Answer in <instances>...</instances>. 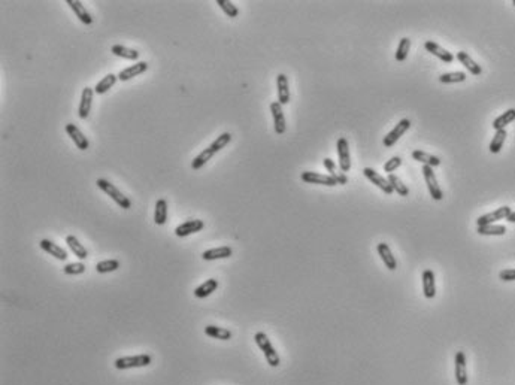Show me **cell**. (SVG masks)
I'll return each instance as SVG.
<instances>
[{
	"instance_id": "cell-12",
	"label": "cell",
	"mask_w": 515,
	"mask_h": 385,
	"mask_svg": "<svg viewBox=\"0 0 515 385\" xmlns=\"http://www.w3.org/2000/svg\"><path fill=\"white\" fill-rule=\"evenodd\" d=\"M203 228H205V223L202 220H189L175 228V234L178 238H187L193 233L202 231Z\"/></svg>"
},
{
	"instance_id": "cell-34",
	"label": "cell",
	"mask_w": 515,
	"mask_h": 385,
	"mask_svg": "<svg viewBox=\"0 0 515 385\" xmlns=\"http://www.w3.org/2000/svg\"><path fill=\"white\" fill-rule=\"evenodd\" d=\"M477 231L481 236H503L506 233V227L500 224H487V226H478Z\"/></svg>"
},
{
	"instance_id": "cell-45",
	"label": "cell",
	"mask_w": 515,
	"mask_h": 385,
	"mask_svg": "<svg viewBox=\"0 0 515 385\" xmlns=\"http://www.w3.org/2000/svg\"><path fill=\"white\" fill-rule=\"evenodd\" d=\"M506 220H508L509 223H515V210H512V212L509 213V217H508Z\"/></svg>"
},
{
	"instance_id": "cell-17",
	"label": "cell",
	"mask_w": 515,
	"mask_h": 385,
	"mask_svg": "<svg viewBox=\"0 0 515 385\" xmlns=\"http://www.w3.org/2000/svg\"><path fill=\"white\" fill-rule=\"evenodd\" d=\"M276 88H278V102L282 106L287 105L290 102V87L287 75L279 73L276 76Z\"/></svg>"
},
{
	"instance_id": "cell-9",
	"label": "cell",
	"mask_w": 515,
	"mask_h": 385,
	"mask_svg": "<svg viewBox=\"0 0 515 385\" xmlns=\"http://www.w3.org/2000/svg\"><path fill=\"white\" fill-rule=\"evenodd\" d=\"M300 179L306 184H315V185H326V187H335L338 182L330 175L318 174V172H303L300 175Z\"/></svg>"
},
{
	"instance_id": "cell-5",
	"label": "cell",
	"mask_w": 515,
	"mask_h": 385,
	"mask_svg": "<svg viewBox=\"0 0 515 385\" xmlns=\"http://www.w3.org/2000/svg\"><path fill=\"white\" fill-rule=\"evenodd\" d=\"M411 129V120H408V118H403V120H400L399 123L396 124L395 125V129L390 132V133H387V136L384 138V140H382V143H384V146H387V148H392L393 145H395L396 142L397 140L400 139L408 130Z\"/></svg>"
},
{
	"instance_id": "cell-2",
	"label": "cell",
	"mask_w": 515,
	"mask_h": 385,
	"mask_svg": "<svg viewBox=\"0 0 515 385\" xmlns=\"http://www.w3.org/2000/svg\"><path fill=\"white\" fill-rule=\"evenodd\" d=\"M254 340H256V344H257L258 348L263 351V354H264V358H266L267 365H269L271 368H278V366H279V363H281V360H279V355H278V352H276V350L274 348V345L271 344V340H269L267 334H266V333H263V332L256 333V336H254Z\"/></svg>"
},
{
	"instance_id": "cell-20",
	"label": "cell",
	"mask_w": 515,
	"mask_h": 385,
	"mask_svg": "<svg viewBox=\"0 0 515 385\" xmlns=\"http://www.w3.org/2000/svg\"><path fill=\"white\" fill-rule=\"evenodd\" d=\"M424 48L429 51V53H431L435 57H438L441 61H444V63H452L454 61V55H452V53H449V51H446V50H444L441 45H438L436 42H433V40H427L426 44H424Z\"/></svg>"
},
{
	"instance_id": "cell-30",
	"label": "cell",
	"mask_w": 515,
	"mask_h": 385,
	"mask_svg": "<svg viewBox=\"0 0 515 385\" xmlns=\"http://www.w3.org/2000/svg\"><path fill=\"white\" fill-rule=\"evenodd\" d=\"M205 334L212 337V339H218V340H229L232 339V332L229 329H224V327H218V326H206L205 327Z\"/></svg>"
},
{
	"instance_id": "cell-18",
	"label": "cell",
	"mask_w": 515,
	"mask_h": 385,
	"mask_svg": "<svg viewBox=\"0 0 515 385\" xmlns=\"http://www.w3.org/2000/svg\"><path fill=\"white\" fill-rule=\"evenodd\" d=\"M66 3L70 6V9L73 11V14L78 17V19L83 24H86V26H91L93 24V17L90 15V12L87 11L86 5L83 2H79V0H68Z\"/></svg>"
},
{
	"instance_id": "cell-26",
	"label": "cell",
	"mask_w": 515,
	"mask_h": 385,
	"mask_svg": "<svg viewBox=\"0 0 515 385\" xmlns=\"http://www.w3.org/2000/svg\"><path fill=\"white\" fill-rule=\"evenodd\" d=\"M412 158L423 163V166H430V167H436L441 164V158L433 156V154H429L426 151H421V149H415L412 151Z\"/></svg>"
},
{
	"instance_id": "cell-23",
	"label": "cell",
	"mask_w": 515,
	"mask_h": 385,
	"mask_svg": "<svg viewBox=\"0 0 515 385\" xmlns=\"http://www.w3.org/2000/svg\"><path fill=\"white\" fill-rule=\"evenodd\" d=\"M456 58H457V60L463 65L464 68L472 73V75L480 76L481 73H482V68H481L480 65H478L469 54L466 53V51H459L457 55H456Z\"/></svg>"
},
{
	"instance_id": "cell-1",
	"label": "cell",
	"mask_w": 515,
	"mask_h": 385,
	"mask_svg": "<svg viewBox=\"0 0 515 385\" xmlns=\"http://www.w3.org/2000/svg\"><path fill=\"white\" fill-rule=\"evenodd\" d=\"M96 184H97V187L102 190L105 194H108L120 208H122V209H130L132 208V202H130V199L127 197V196H124L122 193H121V190H118L112 182H109L108 179H103V178H100V179H97L96 181Z\"/></svg>"
},
{
	"instance_id": "cell-32",
	"label": "cell",
	"mask_w": 515,
	"mask_h": 385,
	"mask_svg": "<svg viewBox=\"0 0 515 385\" xmlns=\"http://www.w3.org/2000/svg\"><path fill=\"white\" fill-rule=\"evenodd\" d=\"M111 53L117 57H121V58H126V60H137L139 58V51L136 50H132V48H127L124 45H114L111 48Z\"/></svg>"
},
{
	"instance_id": "cell-21",
	"label": "cell",
	"mask_w": 515,
	"mask_h": 385,
	"mask_svg": "<svg viewBox=\"0 0 515 385\" xmlns=\"http://www.w3.org/2000/svg\"><path fill=\"white\" fill-rule=\"evenodd\" d=\"M323 164H324V167L327 169L328 175L332 176L339 185H345V184L348 182V176L345 175L341 169H338L336 163H335L332 158H324V160H323Z\"/></svg>"
},
{
	"instance_id": "cell-28",
	"label": "cell",
	"mask_w": 515,
	"mask_h": 385,
	"mask_svg": "<svg viewBox=\"0 0 515 385\" xmlns=\"http://www.w3.org/2000/svg\"><path fill=\"white\" fill-rule=\"evenodd\" d=\"M168 221V202L166 199H158L155 202L154 223L157 226H164Z\"/></svg>"
},
{
	"instance_id": "cell-33",
	"label": "cell",
	"mask_w": 515,
	"mask_h": 385,
	"mask_svg": "<svg viewBox=\"0 0 515 385\" xmlns=\"http://www.w3.org/2000/svg\"><path fill=\"white\" fill-rule=\"evenodd\" d=\"M212 157H214V151L208 146V148H205L199 156H196V157L193 158V161H191V169H193V170H200V169H202V167H203L206 163H208Z\"/></svg>"
},
{
	"instance_id": "cell-40",
	"label": "cell",
	"mask_w": 515,
	"mask_h": 385,
	"mask_svg": "<svg viewBox=\"0 0 515 385\" xmlns=\"http://www.w3.org/2000/svg\"><path fill=\"white\" fill-rule=\"evenodd\" d=\"M120 267V262L115 260V259H111V260H103V262H99L96 264V272L97 273H109V272H115L118 270Z\"/></svg>"
},
{
	"instance_id": "cell-15",
	"label": "cell",
	"mask_w": 515,
	"mask_h": 385,
	"mask_svg": "<svg viewBox=\"0 0 515 385\" xmlns=\"http://www.w3.org/2000/svg\"><path fill=\"white\" fill-rule=\"evenodd\" d=\"M456 381L459 385L467 384V366H466V355L463 351L456 352Z\"/></svg>"
},
{
	"instance_id": "cell-19",
	"label": "cell",
	"mask_w": 515,
	"mask_h": 385,
	"mask_svg": "<svg viewBox=\"0 0 515 385\" xmlns=\"http://www.w3.org/2000/svg\"><path fill=\"white\" fill-rule=\"evenodd\" d=\"M233 254V249L230 246L224 245V246H218V248H211L208 251H203L202 254V259L205 262H214V260H221V259H229L232 257Z\"/></svg>"
},
{
	"instance_id": "cell-43",
	"label": "cell",
	"mask_w": 515,
	"mask_h": 385,
	"mask_svg": "<svg viewBox=\"0 0 515 385\" xmlns=\"http://www.w3.org/2000/svg\"><path fill=\"white\" fill-rule=\"evenodd\" d=\"M400 164H402V157L395 156V157H392L390 160H387V163L384 164V172H387V174L392 175V172H395Z\"/></svg>"
},
{
	"instance_id": "cell-27",
	"label": "cell",
	"mask_w": 515,
	"mask_h": 385,
	"mask_svg": "<svg viewBox=\"0 0 515 385\" xmlns=\"http://www.w3.org/2000/svg\"><path fill=\"white\" fill-rule=\"evenodd\" d=\"M218 288V281L211 278V280H206L203 284H200L196 290H194V297L197 298H205L208 296H211L214 291H217Z\"/></svg>"
},
{
	"instance_id": "cell-41",
	"label": "cell",
	"mask_w": 515,
	"mask_h": 385,
	"mask_svg": "<svg viewBox=\"0 0 515 385\" xmlns=\"http://www.w3.org/2000/svg\"><path fill=\"white\" fill-rule=\"evenodd\" d=\"M217 5L221 8V11H223L227 17L236 18L239 15V9L230 0H217Z\"/></svg>"
},
{
	"instance_id": "cell-22",
	"label": "cell",
	"mask_w": 515,
	"mask_h": 385,
	"mask_svg": "<svg viewBox=\"0 0 515 385\" xmlns=\"http://www.w3.org/2000/svg\"><path fill=\"white\" fill-rule=\"evenodd\" d=\"M377 251L378 254H379V257H381V260H382L384 264L387 266V269H388V270H396L397 262H396L395 255H393L390 246L387 245V244H384V242H381V244H378Z\"/></svg>"
},
{
	"instance_id": "cell-35",
	"label": "cell",
	"mask_w": 515,
	"mask_h": 385,
	"mask_svg": "<svg viewBox=\"0 0 515 385\" xmlns=\"http://www.w3.org/2000/svg\"><path fill=\"white\" fill-rule=\"evenodd\" d=\"M506 136H508L506 130H498V132H496L495 138L491 139L490 146H488V149H490L491 154H499V153H500V149L503 148V143H505V140H506Z\"/></svg>"
},
{
	"instance_id": "cell-36",
	"label": "cell",
	"mask_w": 515,
	"mask_h": 385,
	"mask_svg": "<svg viewBox=\"0 0 515 385\" xmlns=\"http://www.w3.org/2000/svg\"><path fill=\"white\" fill-rule=\"evenodd\" d=\"M230 142H232V133L224 132V133H221L220 136H217V139L209 145V148L214 151V154H217V153H220L223 148H225Z\"/></svg>"
},
{
	"instance_id": "cell-13",
	"label": "cell",
	"mask_w": 515,
	"mask_h": 385,
	"mask_svg": "<svg viewBox=\"0 0 515 385\" xmlns=\"http://www.w3.org/2000/svg\"><path fill=\"white\" fill-rule=\"evenodd\" d=\"M93 96H94V88H83L81 102H79V111H78V115H79L81 120H87L88 115H90L91 105H93Z\"/></svg>"
},
{
	"instance_id": "cell-25",
	"label": "cell",
	"mask_w": 515,
	"mask_h": 385,
	"mask_svg": "<svg viewBox=\"0 0 515 385\" xmlns=\"http://www.w3.org/2000/svg\"><path fill=\"white\" fill-rule=\"evenodd\" d=\"M66 244H68L70 252H72L75 257H78L79 260H86L87 257H88V251H87V248L83 245V244L78 241V238H75L73 234H69L68 238H66Z\"/></svg>"
},
{
	"instance_id": "cell-39",
	"label": "cell",
	"mask_w": 515,
	"mask_h": 385,
	"mask_svg": "<svg viewBox=\"0 0 515 385\" xmlns=\"http://www.w3.org/2000/svg\"><path fill=\"white\" fill-rule=\"evenodd\" d=\"M439 81L442 84H457V82H463L466 81V73L464 72H448V73H442L439 76Z\"/></svg>"
},
{
	"instance_id": "cell-3",
	"label": "cell",
	"mask_w": 515,
	"mask_h": 385,
	"mask_svg": "<svg viewBox=\"0 0 515 385\" xmlns=\"http://www.w3.org/2000/svg\"><path fill=\"white\" fill-rule=\"evenodd\" d=\"M153 361V357L150 354H137V355H127V357H118L115 360V368L118 370H127V369H136L150 366Z\"/></svg>"
},
{
	"instance_id": "cell-6",
	"label": "cell",
	"mask_w": 515,
	"mask_h": 385,
	"mask_svg": "<svg viewBox=\"0 0 515 385\" xmlns=\"http://www.w3.org/2000/svg\"><path fill=\"white\" fill-rule=\"evenodd\" d=\"M363 175L366 176L372 184H375L377 185L378 188L381 190V191H384L385 194H393V187H392V184L388 182V179L387 178H384L382 175H379L378 172H375L372 167H364L363 169Z\"/></svg>"
},
{
	"instance_id": "cell-29",
	"label": "cell",
	"mask_w": 515,
	"mask_h": 385,
	"mask_svg": "<svg viewBox=\"0 0 515 385\" xmlns=\"http://www.w3.org/2000/svg\"><path fill=\"white\" fill-rule=\"evenodd\" d=\"M117 81H118V75L108 73L106 76H103L102 79L94 85V93H96V94H105V93H108L109 88L114 87Z\"/></svg>"
},
{
	"instance_id": "cell-44",
	"label": "cell",
	"mask_w": 515,
	"mask_h": 385,
	"mask_svg": "<svg viewBox=\"0 0 515 385\" xmlns=\"http://www.w3.org/2000/svg\"><path fill=\"white\" fill-rule=\"evenodd\" d=\"M499 278L505 282H511V281H515V269H503L500 273H499Z\"/></svg>"
},
{
	"instance_id": "cell-14",
	"label": "cell",
	"mask_w": 515,
	"mask_h": 385,
	"mask_svg": "<svg viewBox=\"0 0 515 385\" xmlns=\"http://www.w3.org/2000/svg\"><path fill=\"white\" fill-rule=\"evenodd\" d=\"M39 246H40L47 254H50V255H52L54 259H57V260H60V262H66V260H68V251H66L65 248H61L60 245L54 244V242L50 241V239H42V241L39 242Z\"/></svg>"
},
{
	"instance_id": "cell-16",
	"label": "cell",
	"mask_w": 515,
	"mask_h": 385,
	"mask_svg": "<svg viewBox=\"0 0 515 385\" xmlns=\"http://www.w3.org/2000/svg\"><path fill=\"white\" fill-rule=\"evenodd\" d=\"M147 70H148V63H147V61H136L135 65H132V66H129V68H126V69L120 70V73H118V79L122 81V82H126V81H129V79H132V78H135V76H139V75L145 73Z\"/></svg>"
},
{
	"instance_id": "cell-4",
	"label": "cell",
	"mask_w": 515,
	"mask_h": 385,
	"mask_svg": "<svg viewBox=\"0 0 515 385\" xmlns=\"http://www.w3.org/2000/svg\"><path fill=\"white\" fill-rule=\"evenodd\" d=\"M423 176H424V179H426V184H427V188H429L431 199L436 200V202L442 200L444 193H442L441 187H439V184H438V179H436V175H435L433 167H430V166H423Z\"/></svg>"
},
{
	"instance_id": "cell-24",
	"label": "cell",
	"mask_w": 515,
	"mask_h": 385,
	"mask_svg": "<svg viewBox=\"0 0 515 385\" xmlns=\"http://www.w3.org/2000/svg\"><path fill=\"white\" fill-rule=\"evenodd\" d=\"M423 293L426 298H433L436 296V282H435V273L433 270H424L423 272Z\"/></svg>"
},
{
	"instance_id": "cell-31",
	"label": "cell",
	"mask_w": 515,
	"mask_h": 385,
	"mask_svg": "<svg viewBox=\"0 0 515 385\" xmlns=\"http://www.w3.org/2000/svg\"><path fill=\"white\" fill-rule=\"evenodd\" d=\"M512 121H515V109L514 108H511V109H508L506 112H503L502 115H499L498 118L493 121V129L498 132V130H505V127L508 125V124H511Z\"/></svg>"
},
{
	"instance_id": "cell-10",
	"label": "cell",
	"mask_w": 515,
	"mask_h": 385,
	"mask_svg": "<svg viewBox=\"0 0 515 385\" xmlns=\"http://www.w3.org/2000/svg\"><path fill=\"white\" fill-rule=\"evenodd\" d=\"M271 112H272V118H274V129L276 135H284L285 129H287V123H285V115L282 111V105L276 100L271 103Z\"/></svg>"
},
{
	"instance_id": "cell-38",
	"label": "cell",
	"mask_w": 515,
	"mask_h": 385,
	"mask_svg": "<svg viewBox=\"0 0 515 385\" xmlns=\"http://www.w3.org/2000/svg\"><path fill=\"white\" fill-rule=\"evenodd\" d=\"M388 182L392 184V187H393V191L395 193H397L399 196H402V197H406L408 194H409V188L403 184V181L399 178V176H396V175H388Z\"/></svg>"
},
{
	"instance_id": "cell-46",
	"label": "cell",
	"mask_w": 515,
	"mask_h": 385,
	"mask_svg": "<svg viewBox=\"0 0 515 385\" xmlns=\"http://www.w3.org/2000/svg\"><path fill=\"white\" fill-rule=\"evenodd\" d=\"M512 3H514V5H515V0H514V2H512Z\"/></svg>"
},
{
	"instance_id": "cell-7",
	"label": "cell",
	"mask_w": 515,
	"mask_h": 385,
	"mask_svg": "<svg viewBox=\"0 0 515 385\" xmlns=\"http://www.w3.org/2000/svg\"><path fill=\"white\" fill-rule=\"evenodd\" d=\"M336 151L339 157V169L343 174L351 169V156H349V145L346 138H339L336 142Z\"/></svg>"
},
{
	"instance_id": "cell-8",
	"label": "cell",
	"mask_w": 515,
	"mask_h": 385,
	"mask_svg": "<svg viewBox=\"0 0 515 385\" xmlns=\"http://www.w3.org/2000/svg\"><path fill=\"white\" fill-rule=\"evenodd\" d=\"M511 212H512V210H511L509 206H500V208H498L496 210H493V212H488V213H484V215L478 217L477 224H478V226L495 224V223L499 221V220H506V218L509 217Z\"/></svg>"
},
{
	"instance_id": "cell-37",
	"label": "cell",
	"mask_w": 515,
	"mask_h": 385,
	"mask_svg": "<svg viewBox=\"0 0 515 385\" xmlns=\"http://www.w3.org/2000/svg\"><path fill=\"white\" fill-rule=\"evenodd\" d=\"M409 50H411V39L409 37H402L400 42H399V47L396 50V60L397 61H405Z\"/></svg>"
},
{
	"instance_id": "cell-11",
	"label": "cell",
	"mask_w": 515,
	"mask_h": 385,
	"mask_svg": "<svg viewBox=\"0 0 515 385\" xmlns=\"http://www.w3.org/2000/svg\"><path fill=\"white\" fill-rule=\"evenodd\" d=\"M66 133L70 136V139L73 140V143L76 145L78 149L86 151V149L90 148V140L87 139V136L81 132V129L76 127L75 124L72 123L66 124Z\"/></svg>"
},
{
	"instance_id": "cell-42",
	"label": "cell",
	"mask_w": 515,
	"mask_h": 385,
	"mask_svg": "<svg viewBox=\"0 0 515 385\" xmlns=\"http://www.w3.org/2000/svg\"><path fill=\"white\" fill-rule=\"evenodd\" d=\"M65 273L66 275H70V276H76V275H81V273H84L86 272V264L84 263H81V262H76V263H68L66 266H65Z\"/></svg>"
}]
</instances>
